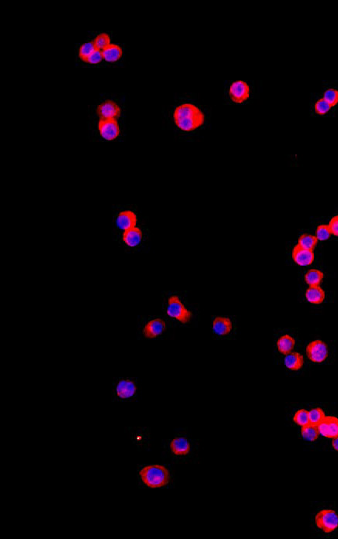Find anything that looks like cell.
Wrapping results in <instances>:
<instances>
[{"mask_svg":"<svg viewBox=\"0 0 338 539\" xmlns=\"http://www.w3.org/2000/svg\"><path fill=\"white\" fill-rule=\"evenodd\" d=\"M311 536L338 539V504L336 502H314L310 506Z\"/></svg>","mask_w":338,"mask_h":539,"instance_id":"cell-1","label":"cell"},{"mask_svg":"<svg viewBox=\"0 0 338 539\" xmlns=\"http://www.w3.org/2000/svg\"><path fill=\"white\" fill-rule=\"evenodd\" d=\"M208 111L207 106L190 98L176 104L172 110V118L178 130L184 132H194L204 126Z\"/></svg>","mask_w":338,"mask_h":539,"instance_id":"cell-2","label":"cell"},{"mask_svg":"<svg viewBox=\"0 0 338 539\" xmlns=\"http://www.w3.org/2000/svg\"><path fill=\"white\" fill-rule=\"evenodd\" d=\"M310 114L312 118H334L338 114V80L323 82L322 88L310 94Z\"/></svg>","mask_w":338,"mask_h":539,"instance_id":"cell-3","label":"cell"},{"mask_svg":"<svg viewBox=\"0 0 338 539\" xmlns=\"http://www.w3.org/2000/svg\"><path fill=\"white\" fill-rule=\"evenodd\" d=\"M138 479L147 488H162L170 483V471L162 465H149L138 471Z\"/></svg>","mask_w":338,"mask_h":539,"instance_id":"cell-4","label":"cell"},{"mask_svg":"<svg viewBox=\"0 0 338 539\" xmlns=\"http://www.w3.org/2000/svg\"><path fill=\"white\" fill-rule=\"evenodd\" d=\"M256 84L254 82H234L228 88V96L234 104H248L256 97Z\"/></svg>","mask_w":338,"mask_h":539,"instance_id":"cell-5","label":"cell"},{"mask_svg":"<svg viewBox=\"0 0 338 539\" xmlns=\"http://www.w3.org/2000/svg\"><path fill=\"white\" fill-rule=\"evenodd\" d=\"M166 315L171 319L186 324L190 322L193 315L192 312L185 306L178 296H171L166 302L165 308Z\"/></svg>","mask_w":338,"mask_h":539,"instance_id":"cell-6","label":"cell"},{"mask_svg":"<svg viewBox=\"0 0 338 539\" xmlns=\"http://www.w3.org/2000/svg\"><path fill=\"white\" fill-rule=\"evenodd\" d=\"M138 392L136 382L130 378H120L114 380L112 386V397L114 402H126L134 400Z\"/></svg>","mask_w":338,"mask_h":539,"instance_id":"cell-7","label":"cell"},{"mask_svg":"<svg viewBox=\"0 0 338 539\" xmlns=\"http://www.w3.org/2000/svg\"><path fill=\"white\" fill-rule=\"evenodd\" d=\"M318 428L320 436V444L318 451L323 450L324 447L330 441L338 436V416L326 414L318 426Z\"/></svg>","mask_w":338,"mask_h":539,"instance_id":"cell-8","label":"cell"},{"mask_svg":"<svg viewBox=\"0 0 338 539\" xmlns=\"http://www.w3.org/2000/svg\"><path fill=\"white\" fill-rule=\"evenodd\" d=\"M168 330V322L162 318H152L148 320L142 328V335L146 339H156L161 338Z\"/></svg>","mask_w":338,"mask_h":539,"instance_id":"cell-9","label":"cell"},{"mask_svg":"<svg viewBox=\"0 0 338 539\" xmlns=\"http://www.w3.org/2000/svg\"><path fill=\"white\" fill-rule=\"evenodd\" d=\"M308 358L311 362L314 363H323L328 359V348L326 344L322 340H315L311 342L308 345Z\"/></svg>","mask_w":338,"mask_h":539,"instance_id":"cell-10","label":"cell"},{"mask_svg":"<svg viewBox=\"0 0 338 539\" xmlns=\"http://www.w3.org/2000/svg\"><path fill=\"white\" fill-rule=\"evenodd\" d=\"M98 128L102 136L108 141H112L120 136V126L116 120H101Z\"/></svg>","mask_w":338,"mask_h":539,"instance_id":"cell-11","label":"cell"},{"mask_svg":"<svg viewBox=\"0 0 338 539\" xmlns=\"http://www.w3.org/2000/svg\"><path fill=\"white\" fill-rule=\"evenodd\" d=\"M300 437L306 444L312 446L314 450H319L320 436L318 426L309 425L300 428Z\"/></svg>","mask_w":338,"mask_h":539,"instance_id":"cell-12","label":"cell"},{"mask_svg":"<svg viewBox=\"0 0 338 539\" xmlns=\"http://www.w3.org/2000/svg\"><path fill=\"white\" fill-rule=\"evenodd\" d=\"M292 258L295 262L300 266H308L314 261L315 256L314 251L304 250L298 244L294 248Z\"/></svg>","mask_w":338,"mask_h":539,"instance_id":"cell-13","label":"cell"},{"mask_svg":"<svg viewBox=\"0 0 338 539\" xmlns=\"http://www.w3.org/2000/svg\"><path fill=\"white\" fill-rule=\"evenodd\" d=\"M171 452L178 456H184L188 455L190 451V442L186 437H176L171 441L170 444Z\"/></svg>","mask_w":338,"mask_h":539,"instance_id":"cell-14","label":"cell"},{"mask_svg":"<svg viewBox=\"0 0 338 539\" xmlns=\"http://www.w3.org/2000/svg\"><path fill=\"white\" fill-rule=\"evenodd\" d=\"M136 223V215L130 210L122 212L116 218L117 227L124 232L135 228Z\"/></svg>","mask_w":338,"mask_h":539,"instance_id":"cell-15","label":"cell"},{"mask_svg":"<svg viewBox=\"0 0 338 539\" xmlns=\"http://www.w3.org/2000/svg\"><path fill=\"white\" fill-rule=\"evenodd\" d=\"M233 324L230 318H217L213 322V332L218 336H227L232 331Z\"/></svg>","mask_w":338,"mask_h":539,"instance_id":"cell-16","label":"cell"},{"mask_svg":"<svg viewBox=\"0 0 338 539\" xmlns=\"http://www.w3.org/2000/svg\"><path fill=\"white\" fill-rule=\"evenodd\" d=\"M102 120H114L120 116V108L112 102H106L100 106L98 110Z\"/></svg>","mask_w":338,"mask_h":539,"instance_id":"cell-17","label":"cell"},{"mask_svg":"<svg viewBox=\"0 0 338 539\" xmlns=\"http://www.w3.org/2000/svg\"><path fill=\"white\" fill-rule=\"evenodd\" d=\"M122 239L124 243L128 247H137L142 243V232L138 228H134L124 232Z\"/></svg>","mask_w":338,"mask_h":539,"instance_id":"cell-18","label":"cell"},{"mask_svg":"<svg viewBox=\"0 0 338 539\" xmlns=\"http://www.w3.org/2000/svg\"><path fill=\"white\" fill-rule=\"evenodd\" d=\"M284 362L287 368L294 372H298L304 367V356L298 353H290L286 356Z\"/></svg>","mask_w":338,"mask_h":539,"instance_id":"cell-19","label":"cell"},{"mask_svg":"<svg viewBox=\"0 0 338 539\" xmlns=\"http://www.w3.org/2000/svg\"><path fill=\"white\" fill-rule=\"evenodd\" d=\"M131 438L134 444L137 446L140 450L145 449L146 446L149 444V434L144 428H138L136 430L132 435Z\"/></svg>","mask_w":338,"mask_h":539,"instance_id":"cell-20","label":"cell"},{"mask_svg":"<svg viewBox=\"0 0 338 539\" xmlns=\"http://www.w3.org/2000/svg\"><path fill=\"white\" fill-rule=\"evenodd\" d=\"M308 300L312 304H321L324 301L325 292L320 286H310L306 292Z\"/></svg>","mask_w":338,"mask_h":539,"instance_id":"cell-21","label":"cell"},{"mask_svg":"<svg viewBox=\"0 0 338 539\" xmlns=\"http://www.w3.org/2000/svg\"><path fill=\"white\" fill-rule=\"evenodd\" d=\"M295 344L296 342L294 338H291L290 336H288V335L282 336L278 340V343H277L278 352L280 353L284 354H288L291 353L292 350H294V348H295Z\"/></svg>","mask_w":338,"mask_h":539,"instance_id":"cell-22","label":"cell"},{"mask_svg":"<svg viewBox=\"0 0 338 539\" xmlns=\"http://www.w3.org/2000/svg\"><path fill=\"white\" fill-rule=\"evenodd\" d=\"M102 53L104 60L110 62H117L122 56V50L121 48L118 46H113V45L106 48L104 50H103Z\"/></svg>","mask_w":338,"mask_h":539,"instance_id":"cell-23","label":"cell"},{"mask_svg":"<svg viewBox=\"0 0 338 539\" xmlns=\"http://www.w3.org/2000/svg\"><path fill=\"white\" fill-rule=\"evenodd\" d=\"M324 273L318 270H310L306 276L305 280L306 284L310 286H319L321 282L324 280Z\"/></svg>","mask_w":338,"mask_h":539,"instance_id":"cell-24","label":"cell"},{"mask_svg":"<svg viewBox=\"0 0 338 539\" xmlns=\"http://www.w3.org/2000/svg\"><path fill=\"white\" fill-rule=\"evenodd\" d=\"M292 421H294L295 425L298 426L300 428L310 425V424L309 412L306 410H298L294 414Z\"/></svg>","mask_w":338,"mask_h":539,"instance_id":"cell-25","label":"cell"},{"mask_svg":"<svg viewBox=\"0 0 338 539\" xmlns=\"http://www.w3.org/2000/svg\"><path fill=\"white\" fill-rule=\"evenodd\" d=\"M318 240L316 237L311 236V234H304L300 238L298 244L304 250L314 251L316 244H318Z\"/></svg>","mask_w":338,"mask_h":539,"instance_id":"cell-26","label":"cell"},{"mask_svg":"<svg viewBox=\"0 0 338 539\" xmlns=\"http://www.w3.org/2000/svg\"><path fill=\"white\" fill-rule=\"evenodd\" d=\"M308 412H309L310 424L315 426H318L326 416L325 412L318 407L311 408Z\"/></svg>","mask_w":338,"mask_h":539,"instance_id":"cell-27","label":"cell"},{"mask_svg":"<svg viewBox=\"0 0 338 539\" xmlns=\"http://www.w3.org/2000/svg\"><path fill=\"white\" fill-rule=\"evenodd\" d=\"M316 234L318 241L325 242L330 238L332 233L329 226H320L316 229Z\"/></svg>","mask_w":338,"mask_h":539,"instance_id":"cell-28","label":"cell"},{"mask_svg":"<svg viewBox=\"0 0 338 539\" xmlns=\"http://www.w3.org/2000/svg\"><path fill=\"white\" fill-rule=\"evenodd\" d=\"M94 46L98 50H104L110 46V38L107 34H102L96 38L94 42Z\"/></svg>","mask_w":338,"mask_h":539,"instance_id":"cell-29","label":"cell"},{"mask_svg":"<svg viewBox=\"0 0 338 539\" xmlns=\"http://www.w3.org/2000/svg\"><path fill=\"white\" fill-rule=\"evenodd\" d=\"M96 50L94 43H87L80 48V56L83 60H87L88 58Z\"/></svg>","mask_w":338,"mask_h":539,"instance_id":"cell-30","label":"cell"},{"mask_svg":"<svg viewBox=\"0 0 338 539\" xmlns=\"http://www.w3.org/2000/svg\"><path fill=\"white\" fill-rule=\"evenodd\" d=\"M103 58H104V56H103L102 52L101 50H96V52L90 55L87 60H86V62H87L88 63L92 64H97L100 63L102 60Z\"/></svg>","mask_w":338,"mask_h":539,"instance_id":"cell-31","label":"cell"},{"mask_svg":"<svg viewBox=\"0 0 338 539\" xmlns=\"http://www.w3.org/2000/svg\"><path fill=\"white\" fill-rule=\"evenodd\" d=\"M323 450L329 451V452H338V436L333 438L332 440L330 441V442L324 447Z\"/></svg>","mask_w":338,"mask_h":539,"instance_id":"cell-32","label":"cell"},{"mask_svg":"<svg viewBox=\"0 0 338 539\" xmlns=\"http://www.w3.org/2000/svg\"><path fill=\"white\" fill-rule=\"evenodd\" d=\"M329 227L332 230V234L338 237V215L332 218L330 222Z\"/></svg>","mask_w":338,"mask_h":539,"instance_id":"cell-33","label":"cell"}]
</instances>
